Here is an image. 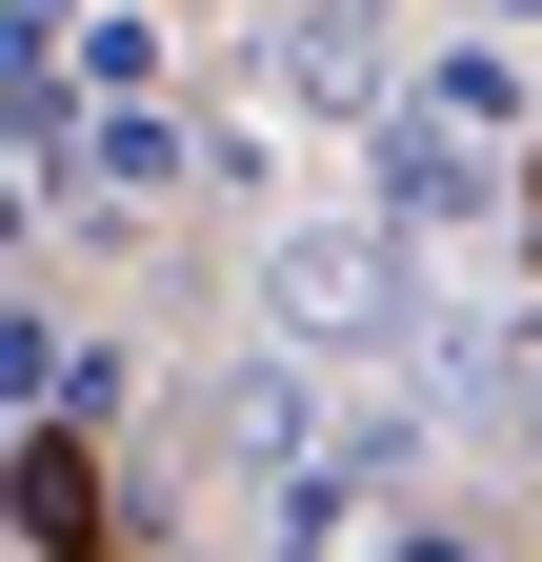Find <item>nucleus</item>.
I'll list each match as a JSON object with an SVG mask.
<instances>
[{"instance_id":"f257e3e1","label":"nucleus","mask_w":542,"mask_h":562,"mask_svg":"<svg viewBox=\"0 0 542 562\" xmlns=\"http://www.w3.org/2000/svg\"><path fill=\"white\" fill-rule=\"evenodd\" d=\"M21 522H41L60 562H101V462H81V442H41V462H21Z\"/></svg>"}]
</instances>
